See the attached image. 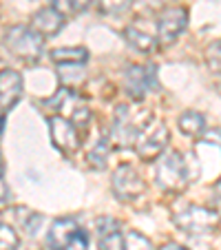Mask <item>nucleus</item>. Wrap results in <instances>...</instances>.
Masks as SVG:
<instances>
[{
  "label": "nucleus",
  "mask_w": 221,
  "mask_h": 250,
  "mask_svg": "<svg viewBox=\"0 0 221 250\" xmlns=\"http://www.w3.org/2000/svg\"><path fill=\"white\" fill-rule=\"evenodd\" d=\"M153 120V113L146 109H131L126 104L118 106L113 115V128H111V142L120 148H126L140 140L144 128Z\"/></svg>",
  "instance_id": "nucleus-1"
},
{
  "label": "nucleus",
  "mask_w": 221,
  "mask_h": 250,
  "mask_svg": "<svg viewBox=\"0 0 221 250\" xmlns=\"http://www.w3.org/2000/svg\"><path fill=\"white\" fill-rule=\"evenodd\" d=\"M47 244L51 250H86L89 235L73 217H60L49 228Z\"/></svg>",
  "instance_id": "nucleus-2"
},
{
  "label": "nucleus",
  "mask_w": 221,
  "mask_h": 250,
  "mask_svg": "<svg viewBox=\"0 0 221 250\" xmlns=\"http://www.w3.org/2000/svg\"><path fill=\"white\" fill-rule=\"evenodd\" d=\"M5 47L24 62H38L44 51V38L31 27H11L5 31Z\"/></svg>",
  "instance_id": "nucleus-3"
},
{
  "label": "nucleus",
  "mask_w": 221,
  "mask_h": 250,
  "mask_svg": "<svg viewBox=\"0 0 221 250\" xmlns=\"http://www.w3.org/2000/svg\"><path fill=\"white\" fill-rule=\"evenodd\" d=\"M155 180L161 188L170 190V193L181 190L183 186L188 184V166H186L183 157L177 151L164 153L160 157L157 168H155Z\"/></svg>",
  "instance_id": "nucleus-4"
},
{
  "label": "nucleus",
  "mask_w": 221,
  "mask_h": 250,
  "mask_svg": "<svg viewBox=\"0 0 221 250\" xmlns=\"http://www.w3.org/2000/svg\"><path fill=\"white\" fill-rule=\"evenodd\" d=\"M173 222L179 230L188 232V235H210L221 224V217L215 210H210V208L188 206L186 210L177 212L173 217Z\"/></svg>",
  "instance_id": "nucleus-5"
},
{
  "label": "nucleus",
  "mask_w": 221,
  "mask_h": 250,
  "mask_svg": "<svg viewBox=\"0 0 221 250\" xmlns=\"http://www.w3.org/2000/svg\"><path fill=\"white\" fill-rule=\"evenodd\" d=\"M153 89H157V73L153 64H133L124 73V91L135 102L144 100Z\"/></svg>",
  "instance_id": "nucleus-6"
},
{
  "label": "nucleus",
  "mask_w": 221,
  "mask_h": 250,
  "mask_svg": "<svg viewBox=\"0 0 221 250\" xmlns=\"http://www.w3.org/2000/svg\"><path fill=\"white\" fill-rule=\"evenodd\" d=\"M44 106H47V109H51V111H60L62 118L71 120L73 124H80V126L89 122V118H91L89 106H86V104L82 102V100L78 98V95L73 93L71 89H66V86L58 91L51 100H47V102H44Z\"/></svg>",
  "instance_id": "nucleus-7"
},
{
  "label": "nucleus",
  "mask_w": 221,
  "mask_h": 250,
  "mask_svg": "<svg viewBox=\"0 0 221 250\" xmlns=\"http://www.w3.org/2000/svg\"><path fill=\"white\" fill-rule=\"evenodd\" d=\"M113 193L122 202H133V199H137L144 193V182L140 180V175H137V170L133 166L128 164L118 166V170L113 175Z\"/></svg>",
  "instance_id": "nucleus-8"
},
{
  "label": "nucleus",
  "mask_w": 221,
  "mask_h": 250,
  "mask_svg": "<svg viewBox=\"0 0 221 250\" xmlns=\"http://www.w3.org/2000/svg\"><path fill=\"white\" fill-rule=\"evenodd\" d=\"M49 128H51V140L62 153H73L80 146V135H78V124L71 120L62 118V115H53L49 120Z\"/></svg>",
  "instance_id": "nucleus-9"
},
{
  "label": "nucleus",
  "mask_w": 221,
  "mask_h": 250,
  "mask_svg": "<svg viewBox=\"0 0 221 250\" xmlns=\"http://www.w3.org/2000/svg\"><path fill=\"white\" fill-rule=\"evenodd\" d=\"M188 24V11L183 9V7H170L161 14L160 22H157V38L160 42L168 44L177 38L179 33L186 29Z\"/></svg>",
  "instance_id": "nucleus-10"
},
{
  "label": "nucleus",
  "mask_w": 221,
  "mask_h": 250,
  "mask_svg": "<svg viewBox=\"0 0 221 250\" xmlns=\"http://www.w3.org/2000/svg\"><path fill=\"white\" fill-rule=\"evenodd\" d=\"M20 95H22V78H20V73L5 69L0 73V109H2V120L7 118V111H11L16 106Z\"/></svg>",
  "instance_id": "nucleus-11"
},
{
  "label": "nucleus",
  "mask_w": 221,
  "mask_h": 250,
  "mask_svg": "<svg viewBox=\"0 0 221 250\" xmlns=\"http://www.w3.org/2000/svg\"><path fill=\"white\" fill-rule=\"evenodd\" d=\"M64 27V14L56 9V7H44V9L36 11L31 18V29L38 31L42 38H53L62 31Z\"/></svg>",
  "instance_id": "nucleus-12"
},
{
  "label": "nucleus",
  "mask_w": 221,
  "mask_h": 250,
  "mask_svg": "<svg viewBox=\"0 0 221 250\" xmlns=\"http://www.w3.org/2000/svg\"><path fill=\"white\" fill-rule=\"evenodd\" d=\"M166 144H168V128H166L164 124H157V126L137 144V157L144 162L155 160L157 155L164 153Z\"/></svg>",
  "instance_id": "nucleus-13"
},
{
  "label": "nucleus",
  "mask_w": 221,
  "mask_h": 250,
  "mask_svg": "<svg viewBox=\"0 0 221 250\" xmlns=\"http://www.w3.org/2000/svg\"><path fill=\"white\" fill-rule=\"evenodd\" d=\"M100 230V250H124L126 237L120 232V224L115 219L102 217L98 222Z\"/></svg>",
  "instance_id": "nucleus-14"
},
{
  "label": "nucleus",
  "mask_w": 221,
  "mask_h": 250,
  "mask_svg": "<svg viewBox=\"0 0 221 250\" xmlns=\"http://www.w3.org/2000/svg\"><path fill=\"white\" fill-rule=\"evenodd\" d=\"M124 36H126V40L133 44V47L137 49V51L141 53H151L153 49L157 47V36L151 31V29L146 27V24L141 22H133L126 27V31H124Z\"/></svg>",
  "instance_id": "nucleus-15"
},
{
  "label": "nucleus",
  "mask_w": 221,
  "mask_h": 250,
  "mask_svg": "<svg viewBox=\"0 0 221 250\" xmlns=\"http://www.w3.org/2000/svg\"><path fill=\"white\" fill-rule=\"evenodd\" d=\"M51 60L60 66L66 64H84L89 60V51L84 47H60L51 51Z\"/></svg>",
  "instance_id": "nucleus-16"
},
{
  "label": "nucleus",
  "mask_w": 221,
  "mask_h": 250,
  "mask_svg": "<svg viewBox=\"0 0 221 250\" xmlns=\"http://www.w3.org/2000/svg\"><path fill=\"white\" fill-rule=\"evenodd\" d=\"M179 131L188 137H197L206 133V118L199 111H186L179 115Z\"/></svg>",
  "instance_id": "nucleus-17"
},
{
  "label": "nucleus",
  "mask_w": 221,
  "mask_h": 250,
  "mask_svg": "<svg viewBox=\"0 0 221 250\" xmlns=\"http://www.w3.org/2000/svg\"><path fill=\"white\" fill-rule=\"evenodd\" d=\"M108 144H111V140H106V137H100V140L93 144V148L86 153V162H89L91 168H95V170H104V168H106L108 148H111Z\"/></svg>",
  "instance_id": "nucleus-18"
},
{
  "label": "nucleus",
  "mask_w": 221,
  "mask_h": 250,
  "mask_svg": "<svg viewBox=\"0 0 221 250\" xmlns=\"http://www.w3.org/2000/svg\"><path fill=\"white\" fill-rule=\"evenodd\" d=\"M60 80L62 84L69 86H76L84 80V71L80 69V64H66V66H60Z\"/></svg>",
  "instance_id": "nucleus-19"
},
{
  "label": "nucleus",
  "mask_w": 221,
  "mask_h": 250,
  "mask_svg": "<svg viewBox=\"0 0 221 250\" xmlns=\"http://www.w3.org/2000/svg\"><path fill=\"white\" fill-rule=\"evenodd\" d=\"M206 62H208V69H210L215 76L221 78V40L212 42L210 47L206 49Z\"/></svg>",
  "instance_id": "nucleus-20"
},
{
  "label": "nucleus",
  "mask_w": 221,
  "mask_h": 250,
  "mask_svg": "<svg viewBox=\"0 0 221 250\" xmlns=\"http://www.w3.org/2000/svg\"><path fill=\"white\" fill-rule=\"evenodd\" d=\"M20 244L18 235H16V230L11 226H7V224H2L0 226V250H16Z\"/></svg>",
  "instance_id": "nucleus-21"
},
{
  "label": "nucleus",
  "mask_w": 221,
  "mask_h": 250,
  "mask_svg": "<svg viewBox=\"0 0 221 250\" xmlns=\"http://www.w3.org/2000/svg\"><path fill=\"white\" fill-rule=\"evenodd\" d=\"M124 250H153V246H151V241L146 239L144 235H140V232H128Z\"/></svg>",
  "instance_id": "nucleus-22"
},
{
  "label": "nucleus",
  "mask_w": 221,
  "mask_h": 250,
  "mask_svg": "<svg viewBox=\"0 0 221 250\" xmlns=\"http://www.w3.org/2000/svg\"><path fill=\"white\" fill-rule=\"evenodd\" d=\"M42 215H38V212H29L27 219H22V228L27 230V235H36V232L40 230V226H42Z\"/></svg>",
  "instance_id": "nucleus-23"
},
{
  "label": "nucleus",
  "mask_w": 221,
  "mask_h": 250,
  "mask_svg": "<svg viewBox=\"0 0 221 250\" xmlns=\"http://www.w3.org/2000/svg\"><path fill=\"white\" fill-rule=\"evenodd\" d=\"M128 5H131V0H100V7H102V11H106V14H120V11H124Z\"/></svg>",
  "instance_id": "nucleus-24"
},
{
  "label": "nucleus",
  "mask_w": 221,
  "mask_h": 250,
  "mask_svg": "<svg viewBox=\"0 0 221 250\" xmlns=\"http://www.w3.org/2000/svg\"><path fill=\"white\" fill-rule=\"evenodd\" d=\"M203 142H210V144H217V146H221V131H217V128H210V131L203 133Z\"/></svg>",
  "instance_id": "nucleus-25"
},
{
  "label": "nucleus",
  "mask_w": 221,
  "mask_h": 250,
  "mask_svg": "<svg viewBox=\"0 0 221 250\" xmlns=\"http://www.w3.org/2000/svg\"><path fill=\"white\" fill-rule=\"evenodd\" d=\"M69 5H71V11H84L89 9L91 0H69Z\"/></svg>",
  "instance_id": "nucleus-26"
},
{
  "label": "nucleus",
  "mask_w": 221,
  "mask_h": 250,
  "mask_svg": "<svg viewBox=\"0 0 221 250\" xmlns=\"http://www.w3.org/2000/svg\"><path fill=\"white\" fill-rule=\"evenodd\" d=\"M53 2V7H56L60 14H64L66 9H71V5H69V0H51Z\"/></svg>",
  "instance_id": "nucleus-27"
},
{
  "label": "nucleus",
  "mask_w": 221,
  "mask_h": 250,
  "mask_svg": "<svg viewBox=\"0 0 221 250\" xmlns=\"http://www.w3.org/2000/svg\"><path fill=\"white\" fill-rule=\"evenodd\" d=\"M0 186H2V206H7V202H9V199H11V190L7 188L5 175H2V184H0Z\"/></svg>",
  "instance_id": "nucleus-28"
},
{
  "label": "nucleus",
  "mask_w": 221,
  "mask_h": 250,
  "mask_svg": "<svg viewBox=\"0 0 221 250\" xmlns=\"http://www.w3.org/2000/svg\"><path fill=\"white\" fill-rule=\"evenodd\" d=\"M160 250H186V248H181V246H177V244H164Z\"/></svg>",
  "instance_id": "nucleus-29"
},
{
  "label": "nucleus",
  "mask_w": 221,
  "mask_h": 250,
  "mask_svg": "<svg viewBox=\"0 0 221 250\" xmlns=\"http://www.w3.org/2000/svg\"><path fill=\"white\" fill-rule=\"evenodd\" d=\"M215 188H217V193H219V195H221V177H219V180H217V184H215Z\"/></svg>",
  "instance_id": "nucleus-30"
},
{
  "label": "nucleus",
  "mask_w": 221,
  "mask_h": 250,
  "mask_svg": "<svg viewBox=\"0 0 221 250\" xmlns=\"http://www.w3.org/2000/svg\"><path fill=\"white\" fill-rule=\"evenodd\" d=\"M219 93H221V84H219Z\"/></svg>",
  "instance_id": "nucleus-31"
}]
</instances>
